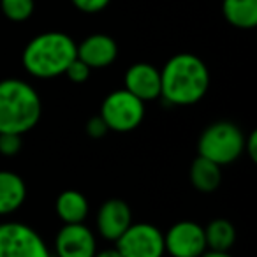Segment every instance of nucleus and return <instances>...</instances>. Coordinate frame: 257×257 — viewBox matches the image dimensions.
I'll return each instance as SVG.
<instances>
[{
    "instance_id": "nucleus-17",
    "label": "nucleus",
    "mask_w": 257,
    "mask_h": 257,
    "mask_svg": "<svg viewBox=\"0 0 257 257\" xmlns=\"http://www.w3.org/2000/svg\"><path fill=\"white\" fill-rule=\"evenodd\" d=\"M204 239L208 250L229 252V248L236 241V229L225 218H215L204 227Z\"/></svg>"
},
{
    "instance_id": "nucleus-15",
    "label": "nucleus",
    "mask_w": 257,
    "mask_h": 257,
    "mask_svg": "<svg viewBox=\"0 0 257 257\" xmlns=\"http://www.w3.org/2000/svg\"><path fill=\"white\" fill-rule=\"evenodd\" d=\"M222 15L229 25L250 30L257 25V0H224Z\"/></svg>"
},
{
    "instance_id": "nucleus-4",
    "label": "nucleus",
    "mask_w": 257,
    "mask_h": 257,
    "mask_svg": "<svg viewBox=\"0 0 257 257\" xmlns=\"http://www.w3.org/2000/svg\"><path fill=\"white\" fill-rule=\"evenodd\" d=\"M243 145L245 136L238 125L232 121H215L201 133L197 152L201 157L222 168L238 161L243 154Z\"/></svg>"
},
{
    "instance_id": "nucleus-25",
    "label": "nucleus",
    "mask_w": 257,
    "mask_h": 257,
    "mask_svg": "<svg viewBox=\"0 0 257 257\" xmlns=\"http://www.w3.org/2000/svg\"><path fill=\"white\" fill-rule=\"evenodd\" d=\"M201 257H232L229 252H217V250H206Z\"/></svg>"
},
{
    "instance_id": "nucleus-12",
    "label": "nucleus",
    "mask_w": 257,
    "mask_h": 257,
    "mask_svg": "<svg viewBox=\"0 0 257 257\" xmlns=\"http://www.w3.org/2000/svg\"><path fill=\"white\" fill-rule=\"evenodd\" d=\"M76 57L90 69H102L111 65L118 57V46L113 37L106 34H93L76 44Z\"/></svg>"
},
{
    "instance_id": "nucleus-23",
    "label": "nucleus",
    "mask_w": 257,
    "mask_h": 257,
    "mask_svg": "<svg viewBox=\"0 0 257 257\" xmlns=\"http://www.w3.org/2000/svg\"><path fill=\"white\" fill-rule=\"evenodd\" d=\"M243 152H246L250 161L257 162V131H252V133L248 134V138H245Z\"/></svg>"
},
{
    "instance_id": "nucleus-3",
    "label": "nucleus",
    "mask_w": 257,
    "mask_h": 257,
    "mask_svg": "<svg viewBox=\"0 0 257 257\" xmlns=\"http://www.w3.org/2000/svg\"><path fill=\"white\" fill-rule=\"evenodd\" d=\"M76 58V43L64 32H44L30 39L22 55L25 71L39 79L64 74Z\"/></svg>"
},
{
    "instance_id": "nucleus-21",
    "label": "nucleus",
    "mask_w": 257,
    "mask_h": 257,
    "mask_svg": "<svg viewBox=\"0 0 257 257\" xmlns=\"http://www.w3.org/2000/svg\"><path fill=\"white\" fill-rule=\"evenodd\" d=\"M71 2L79 11L93 15V13H99V11H102V9H106L111 0H71Z\"/></svg>"
},
{
    "instance_id": "nucleus-16",
    "label": "nucleus",
    "mask_w": 257,
    "mask_h": 257,
    "mask_svg": "<svg viewBox=\"0 0 257 257\" xmlns=\"http://www.w3.org/2000/svg\"><path fill=\"white\" fill-rule=\"evenodd\" d=\"M190 182H192L194 189L199 192H215L222 182V168L197 155V159L190 166Z\"/></svg>"
},
{
    "instance_id": "nucleus-14",
    "label": "nucleus",
    "mask_w": 257,
    "mask_h": 257,
    "mask_svg": "<svg viewBox=\"0 0 257 257\" xmlns=\"http://www.w3.org/2000/svg\"><path fill=\"white\" fill-rule=\"evenodd\" d=\"M57 215L64 224H81L88 215V199L79 190L67 189L57 197Z\"/></svg>"
},
{
    "instance_id": "nucleus-13",
    "label": "nucleus",
    "mask_w": 257,
    "mask_h": 257,
    "mask_svg": "<svg viewBox=\"0 0 257 257\" xmlns=\"http://www.w3.org/2000/svg\"><path fill=\"white\" fill-rule=\"evenodd\" d=\"M27 199V185L18 173L0 171V215H11Z\"/></svg>"
},
{
    "instance_id": "nucleus-8",
    "label": "nucleus",
    "mask_w": 257,
    "mask_h": 257,
    "mask_svg": "<svg viewBox=\"0 0 257 257\" xmlns=\"http://www.w3.org/2000/svg\"><path fill=\"white\" fill-rule=\"evenodd\" d=\"M164 248L173 257H201L206 252L204 227L192 220H180L164 234Z\"/></svg>"
},
{
    "instance_id": "nucleus-22",
    "label": "nucleus",
    "mask_w": 257,
    "mask_h": 257,
    "mask_svg": "<svg viewBox=\"0 0 257 257\" xmlns=\"http://www.w3.org/2000/svg\"><path fill=\"white\" fill-rule=\"evenodd\" d=\"M107 131H109V128L106 127V123H104V120L100 116L90 118L88 123H86V134L92 138H102Z\"/></svg>"
},
{
    "instance_id": "nucleus-1",
    "label": "nucleus",
    "mask_w": 257,
    "mask_h": 257,
    "mask_svg": "<svg viewBox=\"0 0 257 257\" xmlns=\"http://www.w3.org/2000/svg\"><path fill=\"white\" fill-rule=\"evenodd\" d=\"M210 71L199 57L178 53L161 69V97L175 106H192L206 95Z\"/></svg>"
},
{
    "instance_id": "nucleus-2",
    "label": "nucleus",
    "mask_w": 257,
    "mask_h": 257,
    "mask_svg": "<svg viewBox=\"0 0 257 257\" xmlns=\"http://www.w3.org/2000/svg\"><path fill=\"white\" fill-rule=\"evenodd\" d=\"M41 113V97L30 83L16 78L0 81V133L23 136L36 127Z\"/></svg>"
},
{
    "instance_id": "nucleus-24",
    "label": "nucleus",
    "mask_w": 257,
    "mask_h": 257,
    "mask_svg": "<svg viewBox=\"0 0 257 257\" xmlns=\"http://www.w3.org/2000/svg\"><path fill=\"white\" fill-rule=\"evenodd\" d=\"M93 257H121V255L116 248H106V250H100V252H95Z\"/></svg>"
},
{
    "instance_id": "nucleus-11",
    "label": "nucleus",
    "mask_w": 257,
    "mask_h": 257,
    "mask_svg": "<svg viewBox=\"0 0 257 257\" xmlns=\"http://www.w3.org/2000/svg\"><path fill=\"white\" fill-rule=\"evenodd\" d=\"M133 224V210L123 199H107L97 213V231L107 241H116Z\"/></svg>"
},
{
    "instance_id": "nucleus-20",
    "label": "nucleus",
    "mask_w": 257,
    "mask_h": 257,
    "mask_svg": "<svg viewBox=\"0 0 257 257\" xmlns=\"http://www.w3.org/2000/svg\"><path fill=\"white\" fill-rule=\"evenodd\" d=\"M22 150V136L20 134L0 133V155L13 157Z\"/></svg>"
},
{
    "instance_id": "nucleus-10",
    "label": "nucleus",
    "mask_w": 257,
    "mask_h": 257,
    "mask_svg": "<svg viewBox=\"0 0 257 257\" xmlns=\"http://www.w3.org/2000/svg\"><path fill=\"white\" fill-rule=\"evenodd\" d=\"M123 88L143 102L159 99L161 97V71L147 62H138L131 65L125 72Z\"/></svg>"
},
{
    "instance_id": "nucleus-9",
    "label": "nucleus",
    "mask_w": 257,
    "mask_h": 257,
    "mask_svg": "<svg viewBox=\"0 0 257 257\" xmlns=\"http://www.w3.org/2000/svg\"><path fill=\"white\" fill-rule=\"evenodd\" d=\"M58 257H93L97 241L93 232L85 224H64L55 238Z\"/></svg>"
},
{
    "instance_id": "nucleus-19",
    "label": "nucleus",
    "mask_w": 257,
    "mask_h": 257,
    "mask_svg": "<svg viewBox=\"0 0 257 257\" xmlns=\"http://www.w3.org/2000/svg\"><path fill=\"white\" fill-rule=\"evenodd\" d=\"M90 72H92V69H90L85 62H81L76 57L74 60L67 65L64 74L67 76L69 81H72V83H85L86 79L90 78Z\"/></svg>"
},
{
    "instance_id": "nucleus-5",
    "label": "nucleus",
    "mask_w": 257,
    "mask_h": 257,
    "mask_svg": "<svg viewBox=\"0 0 257 257\" xmlns=\"http://www.w3.org/2000/svg\"><path fill=\"white\" fill-rule=\"evenodd\" d=\"M100 118L106 127L114 133H131L140 127L145 118V102L125 88L114 90L100 106Z\"/></svg>"
},
{
    "instance_id": "nucleus-6",
    "label": "nucleus",
    "mask_w": 257,
    "mask_h": 257,
    "mask_svg": "<svg viewBox=\"0 0 257 257\" xmlns=\"http://www.w3.org/2000/svg\"><path fill=\"white\" fill-rule=\"evenodd\" d=\"M0 257H51V253L34 227L23 222H2Z\"/></svg>"
},
{
    "instance_id": "nucleus-7",
    "label": "nucleus",
    "mask_w": 257,
    "mask_h": 257,
    "mask_svg": "<svg viewBox=\"0 0 257 257\" xmlns=\"http://www.w3.org/2000/svg\"><path fill=\"white\" fill-rule=\"evenodd\" d=\"M114 243L121 257H162L166 253L164 234L147 222L131 224Z\"/></svg>"
},
{
    "instance_id": "nucleus-18",
    "label": "nucleus",
    "mask_w": 257,
    "mask_h": 257,
    "mask_svg": "<svg viewBox=\"0 0 257 257\" xmlns=\"http://www.w3.org/2000/svg\"><path fill=\"white\" fill-rule=\"evenodd\" d=\"M36 2L34 0H0V9L11 22H25L32 16Z\"/></svg>"
}]
</instances>
